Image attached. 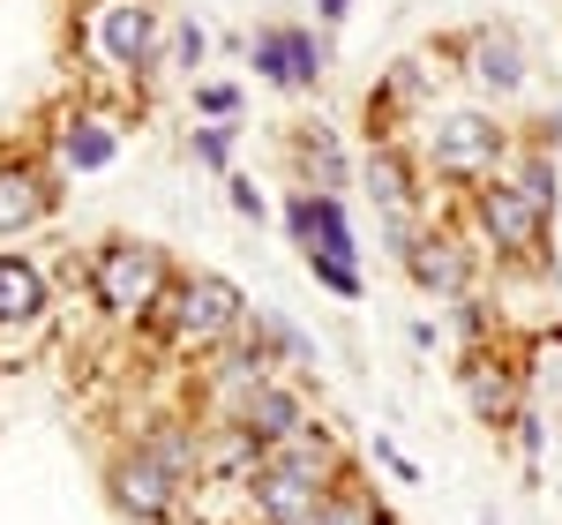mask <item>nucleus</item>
Instances as JSON below:
<instances>
[{
  "label": "nucleus",
  "instance_id": "f257e3e1",
  "mask_svg": "<svg viewBox=\"0 0 562 525\" xmlns=\"http://www.w3.org/2000/svg\"><path fill=\"white\" fill-rule=\"evenodd\" d=\"M173 256L166 248H150V241H135V233H113V241H98L90 248V301L105 308L113 323H143V315H158L166 293H173Z\"/></svg>",
  "mask_w": 562,
  "mask_h": 525
},
{
  "label": "nucleus",
  "instance_id": "f03ea898",
  "mask_svg": "<svg viewBox=\"0 0 562 525\" xmlns=\"http://www.w3.org/2000/svg\"><path fill=\"white\" fill-rule=\"evenodd\" d=\"M158 323H166L173 346H188V353H225L240 338V323H248V293H240L225 270H180L166 308H158Z\"/></svg>",
  "mask_w": 562,
  "mask_h": 525
},
{
  "label": "nucleus",
  "instance_id": "7ed1b4c3",
  "mask_svg": "<svg viewBox=\"0 0 562 525\" xmlns=\"http://www.w3.org/2000/svg\"><path fill=\"white\" fill-rule=\"evenodd\" d=\"M428 166L435 180H458V188H480L510 166V135L495 113L480 105H458V113H435L428 121Z\"/></svg>",
  "mask_w": 562,
  "mask_h": 525
},
{
  "label": "nucleus",
  "instance_id": "20e7f679",
  "mask_svg": "<svg viewBox=\"0 0 562 525\" xmlns=\"http://www.w3.org/2000/svg\"><path fill=\"white\" fill-rule=\"evenodd\" d=\"M465 219H473L480 248H495V256L510 262H548V233H555V219L532 203V196H518L510 180H480V188H465Z\"/></svg>",
  "mask_w": 562,
  "mask_h": 525
},
{
  "label": "nucleus",
  "instance_id": "39448f33",
  "mask_svg": "<svg viewBox=\"0 0 562 525\" xmlns=\"http://www.w3.org/2000/svg\"><path fill=\"white\" fill-rule=\"evenodd\" d=\"M90 45H98V60L121 68V76H150V68H166L158 8H150V0H98V8H90Z\"/></svg>",
  "mask_w": 562,
  "mask_h": 525
},
{
  "label": "nucleus",
  "instance_id": "423d86ee",
  "mask_svg": "<svg viewBox=\"0 0 562 525\" xmlns=\"http://www.w3.org/2000/svg\"><path fill=\"white\" fill-rule=\"evenodd\" d=\"M105 495H113V511L121 518H135V525H166V518H180V503H188V481H173L150 450H113L105 458Z\"/></svg>",
  "mask_w": 562,
  "mask_h": 525
},
{
  "label": "nucleus",
  "instance_id": "0eeeda50",
  "mask_svg": "<svg viewBox=\"0 0 562 525\" xmlns=\"http://www.w3.org/2000/svg\"><path fill=\"white\" fill-rule=\"evenodd\" d=\"M397 262H405V278H413L420 293H435V301H473L480 248L465 241V233H450V225H420V233L397 248Z\"/></svg>",
  "mask_w": 562,
  "mask_h": 525
},
{
  "label": "nucleus",
  "instance_id": "6e6552de",
  "mask_svg": "<svg viewBox=\"0 0 562 525\" xmlns=\"http://www.w3.org/2000/svg\"><path fill=\"white\" fill-rule=\"evenodd\" d=\"M248 60H256L262 83L278 90H315L330 76V38H315V23H270L248 38Z\"/></svg>",
  "mask_w": 562,
  "mask_h": 525
},
{
  "label": "nucleus",
  "instance_id": "1a4fd4ad",
  "mask_svg": "<svg viewBox=\"0 0 562 525\" xmlns=\"http://www.w3.org/2000/svg\"><path fill=\"white\" fill-rule=\"evenodd\" d=\"M285 225H293L301 262H360V241H352V219H346V196L293 188V196H285Z\"/></svg>",
  "mask_w": 562,
  "mask_h": 525
},
{
  "label": "nucleus",
  "instance_id": "9d476101",
  "mask_svg": "<svg viewBox=\"0 0 562 525\" xmlns=\"http://www.w3.org/2000/svg\"><path fill=\"white\" fill-rule=\"evenodd\" d=\"M458 398H465V413H473L480 428H510L525 413V376L503 360V353L473 346L465 360H458Z\"/></svg>",
  "mask_w": 562,
  "mask_h": 525
},
{
  "label": "nucleus",
  "instance_id": "9b49d317",
  "mask_svg": "<svg viewBox=\"0 0 562 525\" xmlns=\"http://www.w3.org/2000/svg\"><path fill=\"white\" fill-rule=\"evenodd\" d=\"M233 428H248L262 450L307 436V428H315V421H307V391H301V383H285V376H270V383H262V391L233 413Z\"/></svg>",
  "mask_w": 562,
  "mask_h": 525
},
{
  "label": "nucleus",
  "instance_id": "f8f14e48",
  "mask_svg": "<svg viewBox=\"0 0 562 525\" xmlns=\"http://www.w3.org/2000/svg\"><path fill=\"white\" fill-rule=\"evenodd\" d=\"M458 53H465V76H473L487 98H518V90H525V45H518V31L480 23V31L458 38Z\"/></svg>",
  "mask_w": 562,
  "mask_h": 525
},
{
  "label": "nucleus",
  "instance_id": "ddd939ff",
  "mask_svg": "<svg viewBox=\"0 0 562 525\" xmlns=\"http://www.w3.org/2000/svg\"><path fill=\"white\" fill-rule=\"evenodd\" d=\"M53 174H38L31 158H0V241H15V233H31V225L53 219Z\"/></svg>",
  "mask_w": 562,
  "mask_h": 525
},
{
  "label": "nucleus",
  "instance_id": "4468645a",
  "mask_svg": "<svg viewBox=\"0 0 562 525\" xmlns=\"http://www.w3.org/2000/svg\"><path fill=\"white\" fill-rule=\"evenodd\" d=\"M285 150H293V174H301V188H315V196H346L352 158H346V143H338V129L301 121V129L285 135Z\"/></svg>",
  "mask_w": 562,
  "mask_h": 525
},
{
  "label": "nucleus",
  "instance_id": "2eb2a0df",
  "mask_svg": "<svg viewBox=\"0 0 562 525\" xmlns=\"http://www.w3.org/2000/svg\"><path fill=\"white\" fill-rule=\"evenodd\" d=\"M45 308H53L45 270L23 248H0V331H31V323H45Z\"/></svg>",
  "mask_w": 562,
  "mask_h": 525
},
{
  "label": "nucleus",
  "instance_id": "dca6fc26",
  "mask_svg": "<svg viewBox=\"0 0 562 525\" xmlns=\"http://www.w3.org/2000/svg\"><path fill=\"white\" fill-rule=\"evenodd\" d=\"M135 450H150L173 481H203V428H195V421H180V413L143 421V428H135Z\"/></svg>",
  "mask_w": 562,
  "mask_h": 525
},
{
  "label": "nucleus",
  "instance_id": "f3484780",
  "mask_svg": "<svg viewBox=\"0 0 562 525\" xmlns=\"http://www.w3.org/2000/svg\"><path fill=\"white\" fill-rule=\"evenodd\" d=\"M262 458H270V450H262L248 428H233V421H211V428H203V481H233L248 495V481L262 473Z\"/></svg>",
  "mask_w": 562,
  "mask_h": 525
},
{
  "label": "nucleus",
  "instance_id": "a211bd4d",
  "mask_svg": "<svg viewBox=\"0 0 562 525\" xmlns=\"http://www.w3.org/2000/svg\"><path fill=\"white\" fill-rule=\"evenodd\" d=\"M503 180L518 188V196H532L548 219H555V203H562V158L540 143V135H525V143H510V166H503Z\"/></svg>",
  "mask_w": 562,
  "mask_h": 525
},
{
  "label": "nucleus",
  "instance_id": "6ab92c4d",
  "mask_svg": "<svg viewBox=\"0 0 562 525\" xmlns=\"http://www.w3.org/2000/svg\"><path fill=\"white\" fill-rule=\"evenodd\" d=\"M113 150H121V129H113L105 113H68V121H60V166H68V174H105Z\"/></svg>",
  "mask_w": 562,
  "mask_h": 525
},
{
  "label": "nucleus",
  "instance_id": "aec40b11",
  "mask_svg": "<svg viewBox=\"0 0 562 525\" xmlns=\"http://www.w3.org/2000/svg\"><path fill=\"white\" fill-rule=\"evenodd\" d=\"M211 60V31L195 23V15H180L173 31H166V68H180V76H195Z\"/></svg>",
  "mask_w": 562,
  "mask_h": 525
},
{
  "label": "nucleus",
  "instance_id": "412c9836",
  "mask_svg": "<svg viewBox=\"0 0 562 525\" xmlns=\"http://www.w3.org/2000/svg\"><path fill=\"white\" fill-rule=\"evenodd\" d=\"M315 525H390L383 518V503H375V495H360V488H338V495H330V503H323V518Z\"/></svg>",
  "mask_w": 562,
  "mask_h": 525
},
{
  "label": "nucleus",
  "instance_id": "4be33fe9",
  "mask_svg": "<svg viewBox=\"0 0 562 525\" xmlns=\"http://www.w3.org/2000/svg\"><path fill=\"white\" fill-rule=\"evenodd\" d=\"M188 158L211 166V174H225V158H233V121H225V129H195L188 135Z\"/></svg>",
  "mask_w": 562,
  "mask_h": 525
},
{
  "label": "nucleus",
  "instance_id": "5701e85b",
  "mask_svg": "<svg viewBox=\"0 0 562 525\" xmlns=\"http://www.w3.org/2000/svg\"><path fill=\"white\" fill-rule=\"evenodd\" d=\"M195 113H203V121H217V129H225V121H233V113H240V90H233V83H195Z\"/></svg>",
  "mask_w": 562,
  "mask_h": 525
},
{
  "label": "nucleus",
  "instance_id": "b1692460",
  "mask_svg": "<svg viewBox=\"0 0 562 525\" xmlns=\"http://www.w3.org/2000/svg\"><path fill=\"white\" fill-rule=\"evenodd\" d=\"M510 436H518V458H525V466H540V450H548V421H540V405H525L518 421H510Z\"/></svg>",
  "mask_w": 562,
  "mask_h": 525
},
{
  "label": "nucleus",
  "instance_id": "393cba45",
  "mask_svg": "<svg viewBox=\"0 0 562 525\" xmlns=\"http://www.w3.org/2000/svg\"><path fill=\"white\" fill-rule=\"evenodd\" d=\"M225 203H233L248 225H262V211H270V203L256 196V180H240V174H225Z\"/></svg>",
  "mask_w": 562,
  "mask_h": 525
},
{
  "label": "nucleus",
  "instance_id": "a878e982",
  "mask_svg": "<svg viewBox=\"0 0 562 525\" xmlns=\"http://www.w3.org/2000/svg\"><path fill=\"white\" fill-rule=\"evenodd\" d=\"M375 458H383V466L397 473V481H420V466H413V458H405L397 443H383V436H375Z\"/></svg>",
  "mask_w": 562,
  "mask_h": 525
},
{
  "label": "nucleus",
  "instance_id": "bb28decb",
  "mask_svg": "<svg viewBox=\"0 0 562 525\" xmlns=\"http://www.w3.org/2000/svg\"><path fill=\"white\" fill-rule=\"evenodd\" d=\"M315 15H323V23H346V15H352V0H315Z\"/></svg>",
  "mask_w": 562,
  "mask_h": 525
},
{
  "label": "nucleus",
  "instance_id": "cd10ccee",
  "mask_svg": "<svg viewBox=\"0 0 562 525\" xmlns=\"http://www.w3.org/2000/svg\"><path fill=\"white\" fill-rule=\"evenodd\" d=\"M480 525H503V518H495V511H480Z\"/></svg>",
  "mask_w": 562,
  "mask_h": 525
}]
</instances>
